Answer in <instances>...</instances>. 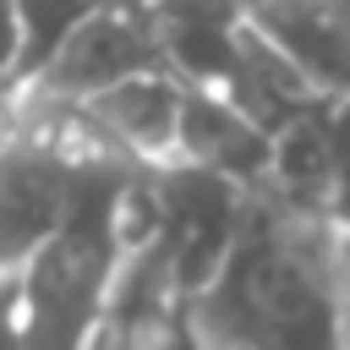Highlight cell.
I'll list each match as a JSON object with an SVG mask.
<instances>
[{
  "label": "cell",
  "mask_w": 350,
  "mask_h": 350,
  "mask_svg": "<svg viewBox=\"0 0 350 350\" xmlns=\"http://www.w3.org/2000/svg\"><path fill=\"white\" fill-rule=\"evenodd\" d=\"M213 350H350V279L334 230L252 191L219 273L180 301Z\"/></svg>",
  "instance_id": "1"
},
{
  "label": "cell",
  "mask_w": 350,
  "mask_h": 350,
  "mask_svg": "<svg viewBox=\"0 0 350 350\" xmlns=\"http://www.w3.org/2000/svg\"><path fill=\"white\" fill-rule=\"evenodd\" d=\"M142 170L77 164L55 235L22 262L16 306L27 350H93L104 334V301L120 262V202Z\"/></svg>",
  "instance_id": "2"
},
{
  "label": "cell",
  "mask_w": 350,
  "mask_h": 350,
  "mask_svg": "<svg viewBox=\"0 0 350 350\" xmlns=\"http://www.w3.org/2000/svg\"><path fill=\"white\" fill-rule=\"evenodd\" d=\"M148 71H164L159 49H153V33L142 22V11H120V5H93L71 38L22 82V88H5V93H33V98H60V104H88L131 77H148Z\"/></svg>",
  "instance_id": "3"
},
{
  "label": "cell",
  "mask_w": 350,
  "mask_h": 350,
  "mask_svg": "<svg viewBox=\"0 0 350 350\" xmlns=\"http://www.w3.org/2000/svg\"><path fill=\"white\" fill-rule=\"evenodd\" d=\"M77 164L82 159L60 153L55 142L33 137L27 126L11 131V142L0 153V279H16L22 262L55 235Z\"/></svg>",
  "instance_id": "4"
},
{
  "label": "cell",
  "mask_w": 350,
  "mask_h": 350,
  "mask_svg": "<svg viewBox=\"0 0 350 350\" xmlns=\"http://www.w3.org/2000/svg\"><path fill=\"white\" fill-rule=\"evenodd\" d=\"M246 16L317 98H350V11L339 0H252Z\"/></svg>",
  "instance_id": "5"
},
{
  "label": "cell",
  "mask_w": 350,
  "mask_h": 350,
  "mask_svg": "<svg viewBox=\"0 0 350 350\" xmlns=\"http://www.w3.org/2000/svg\"><path fill=\"white\" fill-rule=\"evenodd\" d=\"M164 71L186 88H219L246 33V0H153L142 5Z\"/></svg>",
  "instance_id": "6"
},
{
  "label": "cell",
  "mask_w": 350,
  "mask_h": 350,
  "mask_svg": "<svg viewBox=\"0 0 350 350\" xmlns=\"http://www.w3.org/2000/svg\"><path fill=\"white\" fill-rule=\"evenodd\" d=\"M268 148H273V137H262L219 93H208V88H186L180 93V120H175L170 164H186V170L213 175V180H230L241 191H257L262 175H268Z\"/></svg>",
  "instance_id": "7"
},
{
  "label": "cell",
  "mask_w": 350,
  "mask_h": 350,
  "mask_svg": "<svg viewBox=\"0 0 350 350\" xmlns=\"http://www.w3.org/2000/svg\"><path fill=\"white\" fill-rule=\"evenodd\" d=\"M180 93L186 88L170 71H148V77H131V82L88 98L82 115L131 170H153V164H170V153H175Z\"/></svg>",
  "instance_id": "8"
},
{
  "label": "cell",
  "mask_w": 350,
  "mask_h": 350,
  "mask_svg": "<svg viewBox=\"0 0 350 350\" xmlns=\"http://www.w3.org/2000/svg\"><path fill=\"white\" fill-rule=\"evenodd\" d=\"M230 109H241L262 137H279L295 115H306L312 104H317V93L279 60V49L252 27V16H246V33H241V49H235V60H230V77L213 88Z\"/></svg>",
  "instance_id": "9"
},
{
  "label": "cell",
  "mask_w": 350,
  "mask_h": 350,
  "mask_svg": "<svg viewBox=\"0 0 350 350\" xmlns=\"http://www.w3.org/2000/svg\"><path fill=\"white\" fill-rule=\"evenodd\" d=\"M93 11V0H16V66L5 88H22L66 38L71 27Z\"/></svg>",
  "instance_id": "10"
},
{
  "label": "cell",
  "mask_w": 350,
  "mask_h": 350,
  "mask_svg": "<svg viewBox=\"0 0 350 350\" xmlns=\"http://www.w3.org/2000/svg\"><path fill=\"white\" fill-rule=\"evenodd\" d=\"M323 164H328V213L334 230L350 219V98H323Z\"/></svg>",
  "instance_id": "11"
},
{
  "label": "cell",
  "mask_w": 350,
  "mask_h": 350,
  "mask_svg": "<svg viewBox=\"0 0 350 350\" xmlns=\"http://www.w3.org/2000/svg\"><path fill=\"white\" fill-rule=\"evenodd\" d=\"M137 350H213V345H202V339H197V328L186 323V312H180V306H164V312L137 334Z\"/></svg>",
  "instance_id": "12"
},
{
  "label": "cell",
  "mask_w": 350,
  "mask_h": 350,
  "mask_svg": "<svg viewBox=\"0 0 350 350\" xmlns=\"http://www.w3.org/2000/svg\"><path fill=\"white\" fill-rule=\"evenodd\" d=\"M0 350H27V345H22V306H16V279H0Z\"/></svg>",
  "instance_id": "13"
},
{
  "label": "cell",
  "mask_w": 350,
  "mask_h": 350,
  "mask_svg": "<svg viewBox=\"0 0 350 350\" xmlns=\"http://www.w3.org/2000/svg\"><path fill=\"white\" fill-rule=\"evenodd\" d=\"M16 66V0H0V88L11 82Z\"/></svg>",
  "instance_id": "14"
},
{
  "label": "cell",
  "mask_w": 350,
  "mask_h": 350,
  "mask_svg": "<svg viewBox=\"0 0 350 350\" xmlns=\"http://www.w3.org/2000/svg\"><path fill=\"white\" fill-rule=\"evenodd\" d=\"M93 350H137V334H126V328H104Z\"/></svg>",
  "instance_id": "15"
},
{
  "label": "cell",
  "mask_w": 350,
  "mask_h": 350,
  "mask_svg": "<svg viewBox=\"0 0 350 350\" xmlns=\"http://www.w3.org/2000/svg\"><path fill=\"white\" fill-rule=\"evenodd\" d=\"M334 246H339V262H345V279H350V219L334 230Z\"/></svg>",
  "instance_id": "16"
},
{
  "label": "cell",
  "mask_w": 350,
  "mask_h": 350,
  "mask_svg": "<svg viewBox=\"0 0 350 350\" xmlns=\"http://www.w3.org/2000/svg\"><path fill=\"white\" fill-rule=\"evenodd\" d=\"M93 5H120V11H142V5H153V0H93Z\"/></svg>",
  "instance_id": "17"
},
{
  "label": "cell",
  "mask_w": 350,
  "mask_h": 350,
  "mask_svg": "<svg viewBox=\"0 0 350 350\" xmlns=\"http://www.w3.org/2000/svg\"><path fill=\"white\" fill-rule=\"evenodd\" d=\"M339 5H345V11H350V0H339Z\"/></svg>",
  "instance_id": "18"
}]
</instances>
